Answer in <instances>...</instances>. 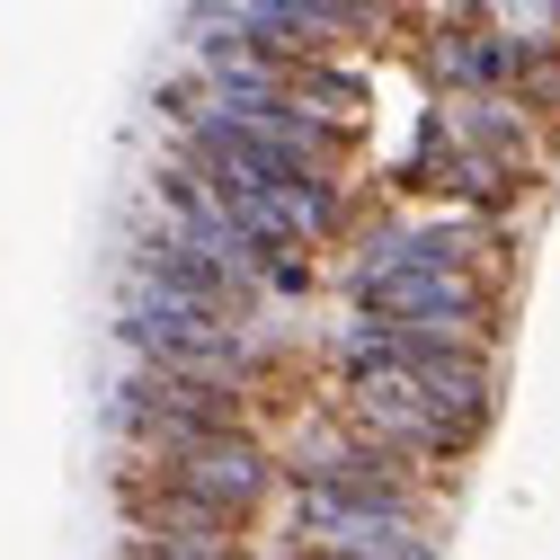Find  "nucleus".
I'll use <instances>...</instances> for the list:
<instances>
[{
    "mask_svg": "<svg viewBox=\"0 0 560 560\" xmlns=\"http://www.w3.org/2000/svg\"><path fill=\"white\" fill-rule=\"evenodd\" d=\"M116 418L133 436H249V400L232 383H196V374H143V383H125Z\"/></svg>",
    "mask_w": 560,
    "mask_h": 560,
    "instance_id": "1",
    "label": "nucleus"
}]
</instances>
